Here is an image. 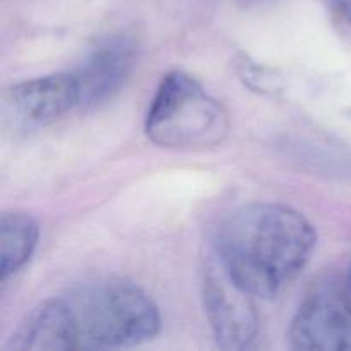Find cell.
Listing matches in <instances>:
<instances>
[{"mask_svg": "<svg viewBox=\"0 0 351 351\" xmlns=\"http://www.w3.org/2000/svg\"><path fill=\"white\" fill-rule=\"evenodd\" d=\"M317 233L285 204L252 202L230 213L215 235V254L233 280L259 298H276L307 266Z\"/></svg>", "mask_w": 351, "mask_h": 351, "instance_id": "6da1fadb", "label": "cell"}, {"mask_svg": "<svg viewBox=\"0 0 351 351\" xmlns=\"http://www.w3.org/2000/svg\"><path fill=\"white\" fill-rule=\"evenodd\" d=\"M60 297L71 319L75 350L136 346L160 332L156 304L130 281L119 278L86 281Z\"/></svg>", "mask_w": 351, "mask_h": 351, "instance_id": "7a4b0ae2", "label": "cell"}, {"mask_svg": "<svg viewBox=\"0 0 351 351\" xmlns=\"http://www.w3.org/2000/svg\"><path fill=\"white\" fill-rule=\"evenodd\" d=\"M144 129L149 141L161 147L206 149L226 139L230 117L197 79L182 71H171L161 79Z\"/></svg>", "mask_w": 351, "mask_h": 351, "instance_id": "3957f363", "label": "cell"}, {"mask_svg": "<svg viewBox=\"0 0 351 351\" xmlns=\"http://www.w3.org/2000/svg\"><path fill=\"white\" fill-rule=\"evenodd\" d=\"M202 300L216 343L223 350H249L259 335L254 295L240 287L213 256L202 269Z\"/></svg>", "mask_w": 351, "mask_h": 351, "instance_id": "277c9868", "label": "cell"}, {"mask_svg": "<svg viewBox=\"0 0 351 351\" xmlns=\"http://www.w3.org/2000/svg\"><path fill=\"white\" fill-rule=\"evenodd\" d=\"M293 350L351 351V300L335 283L319 285L305 297L291 321Z\"/></svg>", "mask_w": 351, "mask_h": 351, "instance_id": "5b68a950", "label": "cell"}, {"mask_svg": "<svg viewBox=\"0 0 351 351\" xmlns=\"http://www.w3.org/2000/svg\"><path fill=\"white\" fill-rule=\"evenodd\" d=\"M77 106L74 74L58 72L12 86L3 96L2 117L16 132H36Z\"/></svg>", "mask_w": 351, "mask_h": 351, "instance_id": "8992f818", "label": "cell"}, {"mask_svg": "<svg viewBox=\"0 0 351 351\" xmlns=\"http://www.w3.org/2000/svg\"><path fill=\"white\" fill-rule=\"evenodd\" d=\"M137 62V45L127 34H113L96 45L74 72L81 110L105 105L129 81Z\"/></svg>", "mask_w": 351, "mask_h": 351, "instance_id": "52a82bcc", "label": "cell"}, {"mask_svg": "<svg viewBox=\"0 0 351 351\" xmlns=\"http://www.w3.org/2000/svg\"><path fill=\"white\" fill-rule=\"evenodd\" d=\"M7 350H75L74 331L62 297L48 298L34 307L10 336Z\"/></svg>", "mask_w": 351, "mask_h": 351, "instance_id": "ba28073f", "label": "cell"}, {"mask_svg": "<svg viewBox=\"0 0 351 351\" xmlns=\"http://www.w3.org/2000/svg\"><path fill=\"white\" fill-rule=\"evenodd\" d=\"M40 239V226L33 216L21 211L3 213L0 218V276L2 281L23 269Z\"/></svg>", "mask_w": 351, "mask_h": 351, "instance_id": "9c48e42d", "label": "cell"}, {"mask_svg": "<svg viewBox=\"0 0 351 351\" xmlns=\"http://www.w3.org/2000/svg\"><path fill=\"white\" fill-rule=\"evenodd\" d=\"M240 79H243L247 86L250 89L257 93H263V95H274V93L280 91V77L274 75V72L271 69L264 67V65L256 64V62L243 60L240 64Z\"/></svg>", "mask_w": 351, "mask_h": 351, "instance_id": "30bf717a", "label": "cell"}, {"mask_svg": "<svg viewBox=\"0 0 351 351\" xmlns=\"http://www.w3.org/2000/svg\"><path fill=\"white\" fill-rule=\"evenodd\" d=\"M331 2L351 26V0H331Z\"/></svg>", "mask_w": 351, "mask_h": 351, "instance_id": "8fae6325", "label": "cell"}, {"mask_svg": "<svg viewBox=\"0 0 351 351\" xmlns=\"http://www.w3.org/2000/svg\"><path fill=\"white\" fill-rule=\"evenodd\" d=\"M348 285L351 288V263H350V269H348Z\"/></svg>", "mask_w": 351, "mask_h": 351, "instance_id": "7c38bea8", "label": "cell"}]
</instances>
